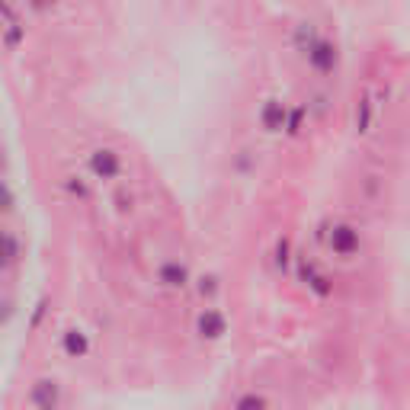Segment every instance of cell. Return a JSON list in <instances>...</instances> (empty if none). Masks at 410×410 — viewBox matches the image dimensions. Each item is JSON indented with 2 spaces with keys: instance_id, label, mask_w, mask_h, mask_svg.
<instances>
[{
  "instance_id": "obj_12",
  "label": "cell",
  "mask_w": 410,
  "mask_h": 410,
  "mask_svg": "<svg viewBox=\"0 0 410 410\" xmlns=\"http://www.w3.org/2000/svg\"><path fill=\"white\" fill-rule=\"evenodd\" d=\"M305 279H308V285H311L318 295H330V285H327V279L320 276L314 266H305Z\"/></svg>"
},
{
  "instance_id": "obj_3",
  "label": "cell",
  "mask_w": 410,
  "mask_h": 410,
  "mask_svg": "<svg viewBox=\"0 0 410 410\" xmlns=\"http://www.w3.org/2000/svg\"><path fill=\"white\" fill-rule=\"evenodd\" d=\"M305 55H308V61H311V68L320 71V74H330V71L337 68V49L330 42H320V39H318Z\"/></svg>"
},
{
  "instance_id": "obj_5",
  "label": "cell",
  "mask_w": 410,
  "mask_h": 410,
  "mask_svg": "<svg viewBox=\"0 0 410 410\" xmlns=\"http://www.w3.org/2000/svg\"><path fill=\"white\" fill-rule=\"evenodd\" d=\"M157 279H160V285H167V289H183V285L189 282V270L180 260H170V263L160 266Z\"/></svg>"
},
{
  "instance_id": "obj_17",
  "label": "cell",
  "mask_w": 410,
  "mask_h": 410,
  "mask_svg": "<svg viewBox=\"0 0 410 410\" xmlns=\"http://www.w3.org/2000/svg\"><path fill=\"white\" fill-rule=\"evenodd\" d=\"M276 263L282 266V270H285V263H289V243H285V241L279 243V257H276Z\"/></svg>"
},
{
  "instance_id": "obj_16",
  "label": "cell",
  "mask_w": 410,
  "mask_h": 410,
  "mask_svg": "<svg viewBox=\"0 0 410 410\" xmlns=\"http://www.w3.org/2000/svg\"><path fill=\"white\" fill-rule=\"evenodd\" d=\"M68 189H71L74 195H87V186H84L80 180H77V176H71V180H68Z\"/></svg>"
},
{
  "instance_id": "obj_11",
  "label": "cell",
  "mask_w": 410,
  "mask_h": 410,
  "mask_svg": "<svg viewBox=\"0 0 410 410\" xmlns=\"http://www.w3.org/2000/svg\"><path fill=\"white\" fill-rule=\"evenodd\" d=\"M314 42H318V35H314V26H311V23H301L299 32H295V45H299V52H308Z\"/></svg>"
},
{
  "instance_id": "obj_13",
  "label": "cell",
  "mask_w": 410,
  "mask_h": 410,
  "mask_svg": "<svg viewBox=\"0 0 410 410\" xmlns=\"http://www.w3.org/2000/svg\"><path fill=\"white\" fill-rule=\"evenodd\" d=\"M0 209H4V212H13V193H10L4 183H0Z\"/></svg>"
},
{
  "instance_id": "obj_1",
  "label": "cell",
  "mask_w": 410,
  "mask_h": 410,
  "mask_svg": "<svg viewBox=\"0 0 410 410\" xmlns=\"http://www.w3.org/2000/svg\"><path fill=\"white\" fill-rule=\"evenodd\" d=\"M0 29H4V42L10 49H16L23 42V35H26V26H23L20 13L10 7V0H0Z\"/></svg>"
},
{
  "instance_id": "obj_2",
  "label": "cell",
  "mask_w": 410,
  "mask_h": 410,
  "mask_svg": "<svg viewBox=\"0 0 410 410\" xmlns=\"http://www.w3.org/2000/svg\"><path fill=\"white\" fill-rule=\"evenodd\" d=\"M90 170L100 176V180H116L119 170H122V160H119V154H116V151L103 147V151H93V157H90Z\"/></svg>"
},
{
  "instance_id": "obj_8",
  "label": "cell",
  "mask_w": 410,
  "mask_h": 410,
  "mask_svg": "<svg viewBox=\"0 0 410 410\" xmlns=\"http://www.w3.org/2000/svg\"><path fill=\"white\" fill-rule=\"evenodd\" d=\"M29 401H32L35 407H55L58 404V385L55 382H35Z\"/></svg>"
},
{
  "instance_id": "obj_9",
  "label": "cell",
  "mask_w": 410,
  "mask_h": 410,
  "mask_svg": "<svg viewBox=\"0 0 410 410\" xmlns=\"http://www.w3.org/2000/svg\"><path fill=\"white\" fill-rule=\"evenodd\" d=\"M87 349H90L87 334H80V330H68V334H64V353L68 356L80 359V356H87Z\"/></svg>"
},
{
  "instance_id": "obj_7",
  "label": "cell",
  "mask_w": 410,
  "mask_h": 410,
  "mask_svg": "<svg viewBox=\"0 0 410 410\" xmlns=\"http://www.w3.org/2000/svg\"><path fill=\"white\" fill-rule=\"evenodd\" d=\"M260 122H263L266 132H282L285 128V106L279 103V100H270V103L263 106V112H260Z\"/></svg>"
},
{
  "instance_id": "obj_10",
  "label": "cell",
  "mask_w": 410,
  "mask_h": 410,
  "mask_svg": "<svg viewBox=\"0 0 410 410\" xmlns=\"http://www.w3.org/2000/svg\"><path fill=\"white\" fill-rule=\"evenodd\" d=\"M368 126H372V100L362 97L359 106H356V128H359V132H368Z\"/></svg>"
},
{
  "instance_id": "obj_6",
  "label": "cell",
  "mask_w": 410,
  "mask_h": 410,
  "mask_svg": "<svg viewBox=\"0 0 410 410\" xmlns=\"http://www.w3.org/2000/svg\"><path fill=\"white\" fill-rule=\"evenodd\" d=\"M228 330V320H224V314L222 311H205V314H199V334L205 337V340H218V337Z\"/></svg>"
},
{
  "instance_id": "obj_15",
  "label": "cell",
  "mask_w": 410,
  "mask_h": 410,
  "mask_svg": "<svg viewBox=\"0 0 410 410\" xmlns=\"http://www.w3.org/2000/svg\"><path fill=\"white\" fill-rule=\"evenodd\" d=\"M299 126H301V109H295L292 116H289V126H285V132H299Z\"/></svg>"
},
{
  "instance_id": "obj_4",
  "label": "cell",
  "mask_w": 410,
  "mask_h": 410,
  "mask_svg": "<svg viewBox=\"0 0 410 410\" xmlns=\"http://www.w3.org/2000/svg\"><path fill=\"white\" fill-rule=\"evenodd\" d=\"M330 247H334V253H340V257H353V253L359 251V234H356V228L337 224V228L330 231Z\"/></svg>"
},
{
  "instance_id": "obj_14",
  "label": "cell",
  "mask_w": 410,
  "mask_h": 410,
  "mask_svg": "<svg viewBox=\"0 0 410 410\" xmlns=\"http://www.w3.org/2000/svg\"><path fill=\"white\" fill-rule=\"evenodd\" d=\"M263 404H266V397L247 394V397H241V401H237V407H263Z\"/></svg>"
}]
</instances>
